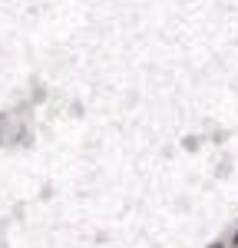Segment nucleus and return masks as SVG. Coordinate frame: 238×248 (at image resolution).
<instances>
[{
	"instance_id": "obj_2",
	"label": "nucleus",
	"mask_w": 238,
	"mask_h": 248,
	"mask_svg": "<svg viewBox=\"0 0 238 248\" xmlns=\"http://www.w3.org/2000/svg\"><path fill=\"white\" fill-rule=\"evenodd\" d=\"M235 245H238V232H235Z\"/></svg>"
},
{
	"instance_id": "obj_1",
	"label": "nucleus",
	"mask_w": 238,
	"mask_h": 248,
	"mask_svg": "<svg viewBox=\"0 0 238 248\" xmlns=\"http://www.w3.org/2000/svg\"><path fill=\"white\" fill-rule=\"evenodd\" d=\"M208 248H225V245H222V242H215V245H208Z\"/></svg>"
}]
</instances>
